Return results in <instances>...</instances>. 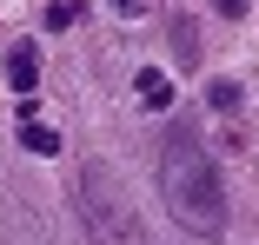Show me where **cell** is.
Returning <instances> with one entry per match:
<instances>
[{"instance_id":"cell-3","label":"cell","mask_w":259,"mask_h":245,"mask_svg":"<svg viewBox=\"0 0 259 245\" xmlns=\"http://www.w3.org/2000/svg\"><path fill=\"white\" fill-rule=\"evenodd\" d=\"M133 93H140V106H146V113H166V106H173V86H166V73H153V67L133 80Z\"/></svg>"},{"instance_id":"cell-7","label":"cell","mask_w":259,"mask_h":245,"mask_svg":"<svg viewBox=\"0 0 259 245\" xmlns=\"http://www.w3.org/2000/svg\"><path fill=\"white\" fill-rule=\"evenodd\" d=\"M213 7H220L226 20H239V14H246V0H213Z\"/></svg>"},{"instance_id":"cell-6","label":"cell","mask_w":259,"mask_h":245,"mask_svg":"<svg viewBox=\"0 0 259 245\" xmlns=\"http://www.w3.org/2000/svg\"><path fill=\"white\" fill-rule=\"evenodd\" d=\"M73 14H80L73 0H54V7H47V27H73Z\"/></svg>"},{"instance_id":"cell-8","label":"cell","mask_w":259,"mask_h":245,"mask_svg":"<svg viewBox=\"0 0 259 245\" xmlns=\"http://www.w3.org/2000/svg\"><path fill=\"white\" fill-rule=\"evenodd\" d=\"M113 7H120V14H140V0H113Z\"/></svg>"},{"instance_id":"cell-5","label":"cell","mask_w":259,"mask_h":245,"mask_svg":"<svg viewBox=\"0 0 259 245\" xmlns=\"http://www.w3.org/2000/svg\"><path fill=\"white\" fill-rule=\"evenodd\" d=\"M213 106H220V113L239 106V86H233V80H213Z\"/></svg>"},{"instance_id":"cell-2","label":"cell","mask_w":259,"mask_h":245,"mask_svg":"<svg viewBox=\"0 0 259 245\" xmlns=\"http://www.w3.org/2000/svg\"><path fill=\"white\" fill-rule=\"evenodd\" d=\"M7 80H14L20 100H33V93H40V53H33V40H20L14 53H7Z\"/></svg>"},{"instance_id":"cell-4","label":"cell","mask_w":259,"mask_h":245,"mask_svg":"<svg viewBox=\"0 0 259 245\" xmlns=\"http://www.w3.org/2000/svg\"><path fill=\"white\" fill-rule=\"evenodd\" d=\"M20 146H27V153H40V159H54V153H60V133L40 126V119H20Z\"/></svg>"},{"instance_id":"cell-1","label":"cell","mask_w":259,"mask_h":245,"mask_svg":"<svg viewBox=\"0 0 259 245\" xmlns=\"http://www.w3.org/2000/svg\"><path fill=\"white\" fill-rule=\"evenodd\" d=\"M160 199L199 238H213L226 225V186H220V166L206 159V146L193 139V119H180L160 146Z\"/></svg>"}]
</instances>
